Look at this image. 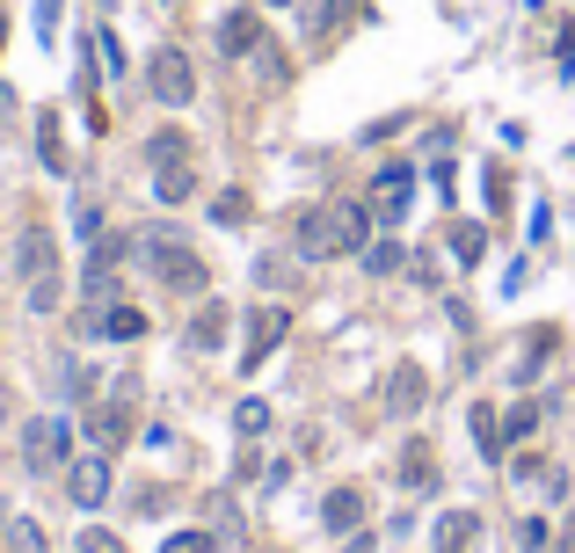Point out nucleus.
<instances>
[{
	"instance_id": "1",
	"label": "nucleus",
	"mask_w": 575,
	"mask_h": 553,
	"mask_svg": "<svg viewBox=\"0 0 575 553\" xmlns=\"http://www.w3.org/2000/svg\"><path fill=\"white\" fill-rule=\"evenodd\" d=\"M372 234V204H313L299 212V255L328 263V255H358Z\"/></svg>"
},
{
	"instance_id": "2",
	"label": "nucleus",
	"mask_w": 575,
	"mask_h": 553,
	"mask_svg": "<svg viewBox=\"0 0 575 553\" xmlns=\"http://www.w3.org/2000/svg\"><path fill=\"white\" fill-rule=\"evenodd\" d=\"M132 255H139V263L153 269V277H168L175 291H204V285H212L204 255H197V248L183 241L175 226H139V234H132Z\"/></svg>"
},
{
	"instance_id": "3",
	"label": "nucleus",
	"mask_w": 575,
	"mask_h": 553,
	"mask_svg": "<svg viewBox=\"0 0 575 553\" xmlns=\"http://www.w3.org/2000/svg\"><path fill=\"white\" fill-rule=\"evenodd\" d=\"M146 88H153L161 102H190L197 96V66L168 45V51H153V59H146Z\"/></svg>"
},
{
	"instance_id": "4",
	"label": "nucleus",
	"mask_w": 575,
	"mask_h": 553,
	"mask_svg": "<svg viewBox=\"0 0 575 553\" xmlns=\"http://www.w3.org/2000/svg\"><path fill=\"white\" fill-rule=\"evenodd\" d=\"M248 321H255V328H248V350H240V379H255V372H263V357L291 336V313L285 306H263V313H248Z\"/></svg>"
},
{
	"instance_id": "5",
	"label": "nucleus",
	"mask_w": 575,
	"mask_h": 553,
	"mask_svg": "<svg viewBox=\"0 0 575 553\" xmlns=\"http://www.w3.org/2000/svg\"><path fill=\"white\" fill-rule=\"evenodd\" d=\"M408 197H415V168H401V161H393V168L372 175V197H364V204H372V218H379V226H401Z\"/></svg>"
},
{
	"instance_id": "6",
	"label": "nucleus",
	"mask_w": 575,
	"mask_h": 553,
	"mask_svg": "<svg viewBox=\"0 0 575 553\" xmlns=\"http://www.w3.org/2000/svg\"><path fill=\"white\" fill-rule=\"evenodd\" d=\"M23 458H29V474L66 466V423H59V415H37V423H23Z\"/></svg>"
},
{
	"instance_id": "7",
	"label": "nucleus",
	"mask_w": 575,
	"mask_h": 553,
	"mask_svg": "<svg viewBox=\"0 0 575 553\" xmlns=\"http://www.w3.org/2000/svg\"><path fill=\"white\" fill-rule=\"evenodd\" d=\"M51 263H59V241H51V226H23V234H15V277H23V285H45Z\"/></svg>"
},
{
	"instance_id": "8",
	"label": "nucleus",
	"mask_w": 575,
	"mask_h": 553,
	"mask_svg": "<svg viewBox=\"0 0 575 553\" xmlns=\"http://www.w3.org/2000/svg\"><path fill=\"white\" fill-rule=\"evenodd\" d=\"M66 488H73V503H80V510H102V503H110V458H96V452L73 458Z\"/></svg>"
},
{
	"instance_id": "9",
	"label": "nucleus",
	"mask_w": 575,
	"mask_h": 553,
	"mask_svg": "<svg viewBox=\"0 0 575 553\" xmlns=\"http://www.w3.org/2000/svg\"><path fill=\"white\" fill-rule=\"evenodd\" d=\"M480 546V517L474 510H445L437 517V553H474Z\"/></svg>"
},
{
	"instance_id": "10",
	"label": "nucleus",
	"mask_w": 575,
	"mask_h": 553,
	"mask_svg": "<svg viewBox=\"0 0 575 553\" xmlns=\"http://www.w3.org/2000/svg\"><path fill=\"white\" fill-rule=\"evenodd\" d=\"M226 321H234V313L218 306V299H204L197 321H190V350H218V342H226Z\"/></svg>"
},
{
	"instance_id": "11",
	"label": "nucleus",
	"mask_w": 575,
	"mask_h": 553,
	"mask_svg": "<svg viewBox=\"0 0 575 553\" xmlns=\"http://www.w3.org/2000/svg\"><path fill=\"white\" fill-rule=\"evenodd\" d=\"M321 525H328V531H358L364 525V495H358V488H336V495L321 503Z\"/></svg>"
},
{
	"instance_id": "12",
	"label": "nucleus",
	"mask_w": 575,
	"mask_h": 553,
	"mask_svg": "<svg viewBox=\"0 0 575 553\" xmlns=\"http://www.w3.org/2000/svg\"><path fill=\"white\" fill-rule=\"evenodd\" d=\"M218 45L234 51H263V23H255V15H226V23H218Z\"/></svg>"
},
{
	"instance_id": "13",
	"label": "nucleus",
	"mask_w": 575,
	"mask_h": 553,
	"mask_svg": "<svg viewBox=\"0 0 575 553\" xmlns=\"http://www.w3.org/2000/svg\"><path fill=\"white\" fill-rule=\"evenodd\" d=\"M153 190H161V204H190V197H197V175H190V161H168V168L153 175Z\"/></svg>"
},
{
	"instance_id": "14",
	"label": "nucleus",
	"mask_w": 575,
	"mask_h": 553,
	"mask_svg": "<svg viewBox=\"0 0 575 553\" xmlns=\"http://www.w3.org/2000/svg\"><path fill=\"white\" fill-rule=\"evenodd\" d=\"M96 328H102L110 342H139V336H146V313H139V306H102Z\"/></svg>"
},
{
	"instance_id": "15",
	"label": "nucleus",
	"mask_w": 575,
	"mask_h": 553,
	"mask_svg": "<svg viewBox=\"0 0 575 553\" xmlns=\"http://www.w3.org/2000/svg\"><path fill=\"white\" fill-rule=\"evenodd\" d=\"M37 153H45V168H66V153H59V110H37Z\"/></svg>"
},
{
	"instance_id": "16",
	"label": "nucleus",
	"mask_w": 575,
	"mask_h": 553,
	"mask_svg": "<svg viewBox=\"0 0 575 553\" xmlns=\"http://www.w3.org/2000/svg\"><path fill=\"white\" fill-rule=\"evenodd\" d=\"M423 393H430L423 372H393V386H386V401H393V409H423Z\"/></svg>"
},
{
	"instance_id": "17",
	"label": "nucleus",
	"mask_w": 575,
	"mask_h": 553,
	"mask_svg": "<svg viewBox=\"0 0 575 553\" xmlns=\"http://www.w3.org/2000/svg\"><path fill=\"white\" fill-rule=\"evenodd\" d=\"M183 131H153V139H146V161H153V168H168V161H183Z\"/></svg>"
},
{
	"instance_id": "18",
	"label": "nucleus",
	"mask_w": 575,
	"mask_h": 553,
	"mask_svg": "<svg viewBox=\"0 0 575 553\" xmlns=\"http://www.w3.org/2000/svg\"><path fill=\"white\" fill-rule=\"evenodd\" d=\"M480 248H488L480 226H452V255H459V263H480Z\"/></svg>"
},
{
	"instance_id": "19",
	"label": "nucleus",
	"mask_w": 575,
	"mask_h": 553,
	"mask_svg": "<svg viewBox=\"0 0 575 553\" xmlns=\"http://www.w3.org/2000/svg\"><path fill=\"white\" fill-rule=\"evenodd\" d=\"M212 218H218V226H240V218H248V197H240V190H218L212 197Z\"/></svg>"
},
{
	"instance_id": "20",
	"label": "nucleus",
	"mask_w": 575,
	"mask_h": 553,
	"mask_svg": "<svg viewBox=\"0 0 575 553\" xmlns=\"http://www.w3.org/2000/svg\"><path fill=\"white\" fill-rule=\"evenodd\" d=\"M117 430H124V409H96L88 415V437H96V444H117Z\"/></svg>"
},
{
	"instance_id": "21",
	"label": "nucleus",
	"mask_w": 575,
	"mask_h": 553,
	"mask_svg": "<svg viewBox=\"0 0 575 553\" xmlns=\"http://www.w3.org/2000/svg\"><path fill=\"white\" fill-rule=\"evenodd\" d=\"M364 269H372V277H393V269H401V248H393V241L364 248Z\"/></svg>"
},
{
	"instance_id": "22",
	"label": "nucleus",
	"mask_w": 575,
	"mask_h": 553,
	"mask_svg": "<svg viewBox=\"0 0 575 553\" xmlns=\"http://www.w3.org/2000/svg\"><path fill=\"white\" fill-rule=\"evenodd\" d=\"M8 546L15 553H45V531L29 525V517H15V525H8Z\"/></svg>"
},
{
	"instance_id": "23",
	"label": "nucleus",
	"mask_w": 575,
	"mask_h": 553,
	"mask_svg": "<svg viewBox=\"0 0 575 553\" xmlns=\"http://www.w3.org/2000/svg\"><path fill=\"white\" fill-rule=\"evenodd\" d=\"M539 430V409H510V423H503V452L517 444V437H532Z\"/></svg>"
},
{
	"instance_id": "24",
	"label": "nucleus",
	"mask_w": 575,
	"mask_h": 553,
	"mask_svg": "<svg viewBox=\"0 0 575 553\" xmlns=\"http://www.w3.org/2000/svg\"><path fill=\"white\" fill-rule=\"evenodd\" d=\"M234 423H240L248 437H263V430H270V409H263V401H240V415H234Z\"/></svg>"
},
{
	"instance_id": "25",
	"label": "nucleus",
	"mask_w": 575,
	"mask_h": 553,
	"mask_svg": "<svg viewBox=\"0 0 575 553\" xmlns=\"http://www.w3.org/2000/svg\"><path fill=\"white\" fill-rule=\"evenodd\" d=\"M161 553H212V531H175Z\"/></svg>"
},
{
	"instance_id": "26",
	"label": "nucleus",
	"mask_w": 575,
	"mask_h": 553,
	"mask_svg": "<svg viewBox=\"0 0 575 553\" xmlns=\"http://www.w3.org/2000/svg\"><path fill=\"white\" fill-rule=\"evenodd\" d=\"M73 234H80V241H96V234H102V212H96V204H80V212H73Z\"/></svg>"
},
{
	"instance_id": "27",
	"label": "nucleus",
	"mask_w": 575,
	"mask_h": 553,
	"mask_svg": "<svg viewBox=\"0 0 575 553\" xmlns=\"http://www.w3.org/2000/svg\"><path fill=\"white\" fill-rule=\"evenodd\" d=\"M96 51H102V66H110V73H124V51H117V37H110V29H96Z\"/></svg>"
},
{
	"instance_id": "28",
	"label": "nucleus",
	"mask_w": 575,
	"mask_h": 553,
	"mask_svg": "<svg viewBox=\"0 0 575 553\" xmlns=\"http://www.w3.org/2000/svg\"><path fill=\"white\" fill-rule=\"evenodd\" d=\"M29 306H37V313H51V306H59V277H45V285H29Z\"/></svg>"
},
{
	"instance_id": "29",
	"label": "nucleus",
	"mask_w": 575,
	"mask_h": 553,
	"mask_svg": "<svg viewBox=\"0 0 575 553\" xmlns=\"http://www.w3.org/2000/svg\"><path fill=\"white\" fill-rule=\"evenodd\" d=\"M80 553H124V546L110 539V531H88V539H80Z\"/></svg>"
},
{
	"instance_id": "30",
	"label": "nucleus",
	"mask_w": 575,
	"mask_h": 553,
	"mask_svg": "<svg viewBox=\"0 0 575 553\" xmlns=\"http://www.w3.org/2000/svg\"><path fill=\"white\" fill-rule=\"evenodd\" d=\"M342 8H350V0H321V29H336V23H342Z\"/></svg>"
},
{
	"instance_id": "31",
	"label": "nucleus",
	"mask_w": 575,
	"mask_h": 553,
	"mask_svg": "<svg viewBox=\"0 0 575 553\" xmlns=\"http://www.w3.org/2000/svg\"><path fill=\"white\" fill-rule=\"evenodd\" d=\"M8 110H15V96H8V88H0V124H8Z\"/></svg>"
},
{
	"instance_id": "32",
	"label": "nucleus",
	"mask_w": 575,
	"mask_h": 553,
	"mask_svg": "<svg viewBox=\"0 0 575 553\" xmlns=\"http://www.w3.org/2000/svg\"><path fill=\"white\" fill-rule=\"evenodd\" d=\"M270 8H291V0H270Z\"/></svg>"
},
{
	"instance_id": "33",
	"label": "nucleus",
	"mask_w": 575,
	"mask_h": 553,
	"mask_svg": "<svg viewBox=\"0 0 575 553\" xmlns=\"http://www.w3.org/2000/svg\"><path fill=\"white\" fill-rule=\"evenodd\" d=\"M568 531H575V525H568Z\"/></svg>"
}]
</instances>
